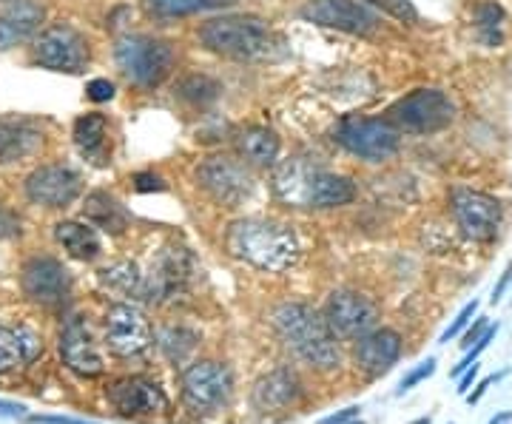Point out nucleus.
Instances as JSON below:
<instances>
[{
	"label": "nucleus",
	"mask_w": 512,
	"mask_h": 424,
	"mask_svg": "<svg viewBox=\"0 0 512 424\" xmlns=\"http://www.w3.org/2000/svg\"><path fill=\"white\" fill-rule=\"evenodd\" d=\"M220 92V86L214 83V80H208V77H191V80H185L183 94L185 100H194V103H205V100H214Z\"/></svg>",
	"instance_id": "obj_35"
},
{
	"label": "nucleus",
	"mask_w": 512,
	"mask_h": 424,
	"mask_svg": "<svg viewBox=\"0 0 512 424\" xmlns=\"http://www.w3.org/2000/svg\"><path fill=\"white\" fill-rule=\"evenodd\" d=\"M279 137L276 131L265 129V126H248L237 134V151L239 157L256 168L276 166L279 160Z\"/></svg>",
	"instance_id": "obj_25"
},
{
	"label": "nucleus",
	"mask_w": 512,
	"mask_h": 424,
	"mask_svg": "<svg viewBox=\"0 0 512 424\" xmlns=\"http://www.w3.org/2000/svg\"><path fill=\"white\" fill-rule=\"evenodd\" d=\"M109 402L123 416H151L168 410V396L143 376H128L109 388Z\"/></svg>",
	"instance_id": "obj_17"
},
{
	"label": "nucleus",
	"mask_w": 512,
	"mask_h": 424,
	"mask_svg": "<svg viewBox=\"0 0 512 424\" xmlns=\"http://www.w3.org/2000/svg\"><path fill=\"white\" fill-rule=\"evenodd\" d=\"M359 416V407H345V410H339V413H333V416H328V419H322L319 424H345L350 422V419H356Z\"/></svg>",
	"instance_id": "obj_41"
},
{
	"label": "nucleus",
	"mask_w": 512,
	"mask_h": 424,
	"mask_svg": "<svg viewBox=\"0 0 512 424\" xmlns=\"http://www.w3.org/2000/svg\"><path fill=\"white\" fill-rule=\"evenodd\" d=\"M43 23V6L35 0H9L6 9H0V52L15 49L35 35Z\"/></svg>",
	"instance_id": "obj_21"
},
{
	"label": "nucleus",
	"mask_w": 512,
	"mask_h": 424,
	"mask_svg": "<svg viewBox=\"0 0 512 424\" xmlns=\"http://www.w3.org/2000/svg\"><path fill=\"white\" fill-rule=\"evenodd\" d=\"M413 424H430V419H419V422H413Z\"/></svg>",
	"instance_id": "obj_48"
},
{
	"label": "nucleus",
	"mask_w": 512,
	"mask_h": 424,
	"mask_svg": "<svg viewBox=\"0 0 512 424\" xmlns=\"http://www.w3.org/2000/svg\"><path fill=\"white\" fill-rule=\"evenodd\" d=\"M202 46L237 63H276L288 55V43L276 29L254 15H222L200 26Z\"/></svg>",
	"instance_id": "obj_1"
},
{
	"label": "nucleus",
	"mask_w": 512,
	"mask_h": 424,
	"mask_svg": "<svg viewBox=\"0 0 512 424\" xmlns=\"http://www.w3.org/2000/svg\"><path fill=\"white\" fill-rule=\"evenodd\" d=\"M487 328H490V325H487V319H476V325H473L470 331L464 333V342H461V345H464V351H470V348L476 345L478 339L484 336L481 331H487Z\"/></svg>",
	"instance_id": "obj_39"
},
{
	"label": "nucleus",
	"mask_w": 512,
	"mask_h": 424,
	"mask_svg": "<svg viewBox=\"0 0 512 424\" xmlns=\"http://www.w3.org/2000/svg\"><path fill=\"white\" fill-rule=\"evenodd\" d=\"M137 191H163L165 185L160 177H154V174H137Z\"/></svg>",
	"instance_id": "obj_40"
},
{
	"label": "nucleus",
	"mask_w": 512,
	"mask_h": 424,
	"mask_svg": "<svg viewBox=\"0 0 512 424\" xmlns=\"http://www.w3.org/2000/svg\"><path fill=\"white\" fill-rule=\"evenodd\" d=\"M302 20L322 29H336L345 35L370 37L379 32V18L359 0H308L302 6Z\"/></svg>",
	"instance_id": "obj_10"
},
{
	"label": "nucleus",
	"mask_w": 512,
	"mask_h": 424,
	"mask_svg": "<svg viewBox=\"0 0 512 424\" xmlns=\"http://www.w3.org/2000/svg\"><path fill=\"white\" fill-rule=\"evenodd\" d=\"M100 282L106 288H111V291H117V294L140 296L143 299V282H146V277L140 274V268L134 262H114L111 268L100 271Z\"/></svg>",
	"instance_id": "obj_32"
},
{
	"label": "nucleus",
	"mask_w": 512,
	"mask_h": 424,
	"mask_svg": "<svg viewBox=\"0 0 512 424\" xmlns=\"http://www.w3.org/2000/svg\"><path fill=\"white\" fill-rule=\"evenodd\" d=\"M353 200H356V185L350 183L348 177L325 171V168H316L308 208H342V205H350Z\"/></svg>",
	"instance_id": "obj_27"
},
{
	"label": "nucleus",
	"mask_w": 512,
	"mask_h": 424,
	"mask_svg": "<svg viewBox=\"0 0 512 424\" xmlns=\"http://www.w3.org/2000/svg\"><path fill=\"white\" fill-rule=\"evenodd\" d=\"M55 240L74 259H83V262H89V259L100 254V240H97L94 228L83 225V222H60V225H55Z\"/></svg>",
	"instance_id": "obj_28"
},
{
	"label": "nucleus",
	"mask_w": 512,
	"mask_h": 424,
	"mask_svg": "<svg viewBox=\"0 0 512 424\" xmlns=\"http://www.w3.org/2000/svg\"><path fill=\"white\" fill-rule=\"evenodd\" d=\"M43 351L40 336L32 328H6L0 325V373H9L18 365H26L37 359V353Z\"/></svg>",
	"instance_id": "obj_24"
},
{
	"label": "nucleus",
	"mask_w": 512,
	"mask_h": 424,
	"mask_svg": "<svg viewBox=\"0 0 512 424\" xmlns=\"http://www.w3.org/2000/svg\"><path fill=\"white\" fill-rule=\"evenodd\" d=\"M43 143L29 120H0V163H18Z\"/></svg>",
	"instance_id": "obj_26"
},
{
	"label": "nucleus",
	"mask_w": 512,
	"mask_h": 424,
	"mask_svg": "<svg viewBox=\"0 0 512 424\" xmlns=\"http://www.w3.org/2000/svg\"><path fill=\"white\" fill-rule=\"evenodd\" d=\"M231 257L268 274H282L299 259V240L288 225L274 220H237L225 234Z\"/></svg>",
	"instance_id": "obj_2"
},
{
	"label": "nucleus",
	"mask_w": 512,
	"mask_h": 424,
	"mask_svg": "<svg viewBox=\"0 0 512 424\" xmlns=\"http://www.w3.org/2000/svg\"><path fill=\"white\" fill-rule=\"evenodd\" d=\"M433 370H436V359H427V362H421L416 370H410V373H407V376L402 379V385H399V396H402V393H407L410 388H416L421 379L433 376Z\"/></svg>",
	"instance_id": "obj_36"
},
{
	"label": "nucleus",
	"mask_w": 512,
	"mask_h": 424,
	"mask_svg": "<svg viewBox=\"0 0 512 424\" xmlns=\"http://www.w3.org/2000/svg\"><path fill=\"white\" fill-rule=\"evenodd\" d=\"M197 183L200 188L222 208H237L242 205L251 191H254V177L251 171L228 157H211L197 168Z\"/></svg>",
	"instance_id": "obj_11"
},
{
	"label": "nucleus",
	"mask_w": 512,
	"mask_h": 424,
	"mask_svg": "<svg viewBox=\"0 0 512 424\" xmlns=\"http://www.w3.org/2000/svg\"><path fill=\"white\" fill-rule=\"evenodd\" d=\"M231 390H234L231 370L220 362L202 359L183 373V402L191 413L220 410L231 399Z\"/></svg>",
	"instance_id": "obj_7"
},
{
	"label": "nucleus",
	"mask_w": 512,
	"mask_h": 424,
	"mask_svg": "<svg viewBox=\"0 0 512 424\" xmlns=\"http://www.w3.org/2000/svg\"><path fill=\"white\" fill-rule=\"evenodd\" d=\"M476 373H478V365H473V368L464 370V376H458V393H467V390H470L473 379H476Z\"/></svg>",
	"instance_id": "obj_43"
},
{
	"label": "nucleus",
	"mask_w": 512,
	"mask_h": 424,
	"mask_svg": "<svg viewBox=\"0 0 512 424\" xmlns=\"http://www.w3.org/2000/svg\"><path fill=\"white\" fill-rule=\"evenodd\" d=\"M191 271H194V262H191V254L185 248H180V245L163 248L160 257L154 259L146 282H143V299L157 302V305H163L168 299H177V294L185 291Z\"/></svg>",
	"instance_id": "obj_12"
},
{
	"label": "nucleus",
	"mask_w": 512,
	"mask_h": 424,
	"mask_svg": "<svg viewBox=\"0 0 512 424\" xmlns=\"http://www.w3.org/2000/svg\"><path fill=\"white\" fill-rule=\"evenodd\" d=\"M330 331L339 339H362L379 322V308L359 291H336L325 308Z\"/></svg>",
	"instance_id": "obj_13"
},
{
	"label": "nucleus",
	"mask_w": 512,
	"mask_h": 424,
	"mask_svg": "<svg viewBox=\"0 0 512 424\" xmlns=\"http://www.w3.org/2000/svg\"><path fill=\"white\" fill-rule=\"evenodd\" d=\"M456 117V106L441 89H416L387 109V120L404 134H436Z\"/></svg>",
	"instance_id": "obj_5"
},
{
	"label": "nucleus",
	"mask_w": 512,
	"mask_h": 424,
	"mask_svg": "<svg viewBox=\"0 0 512 424\" xmlns=\"http://www.w3.org/2000/svg\"><path fill=\"white\" fill-rule=\"evenodd\" d=\"M302 396V382L291 368H276L254 385V407L259 413H279L296 405Z\"/></svg>",
	"instance_id": "obj_20"
},
{
	"label": "nucleus",
	"mask_w": 512,
	"mask_h": 424,
	"mask_svg": "<svg viewBox=\"0 0 512 424\" xmlns=\"http://www.w3.org/2000/svg\"><path fill=\"white\" fill-rule=\"evenodd\" d=\"M276 333L285 339L299 359H305L316 370H333L342 365V351L336 342V333L330 331L328 319L316 314L311 305L285 302L271 314Z\"/></svg>",
	"instance_id": "obj_3"
},
{
	"label": "nucleus",
	"mask_w": 512,
	"mask_h": 424,
	"mask_svg": "<svg viewBox=\"0 0 512 424\" xmlns=\"http://www.w3.org/2000/svg\"><path fill=\"white\" fill-rule=\"evenodd\" d=\"M450 205H453L458 228L467 240L493 242L498 237L504 208L495 197L484 191H473V188H453Z\"/></svg>",
	"instance_id": "obj_8"
},
{
	"label": "nucleus",
	"mask_w": 512,
	"mask_h": 424,
	"mask_svg": "<svg viewBox=\"0 0 512 424\" xmlns=\"http://www.w3.org/2000/svg\"><path fill=\"white\" fill-rule=\"evenodd\" d=\"M333 134H336V143L348 148L350 154L370 160V163H382L399 151V134L402 131L396 129L390 120L348 114Z\"/></svg>",
	"instance_id": "obj_6"
},
{
	"label": "nucleus",
	"mask_w": 512,
	"mask_h": 424,
	"mask_svg": "<svg viewBox=\"0 0 512 424\" xmlns=\"http://www.w3.org/2000/svg\"><path fill=\"white\" fill-rule=\"evenodd\" d=\"M74 143L80 148V154L86 160H92L94 166H106L111 157L109 148V123L103 114H83L74 123Z\"/></svg>",
	"instance_id": "obj_23"
},
{
	"label": "nucleus",
	"mask_w": 512,
	"mask_h": 424,
	"mask_svg": "<svg viewBox=\"0 0 512 424\" xmlns=\"http://www.w3.org/2000/svg\"><path fill=\"white\" fill-rule=\"evenodd\" d=\"M495 379H484V382H481V385H478V390H476V396H470V402H478V399H481V396H484V390L490 388V385H493Z\"/></svg>",
	"instance_id": "obj_46"
},
{
	"label": "nucleus",
	"mask_w": 512,
	"mask_h": 424,
	"mask_svg": "<svg viewBox=\"0 0 512 424\" xmlns=\"http://www.w3.org/2000/svg\"><path fill=\"white\" fill-rule=\"evenodd\" d=\"M20 285H23V294L37 305H57L69 296L72 279L57 259L37 257L23 268Z\"/></svg>",
	"instance_id": "obj_16"
},
{
	"label": "nucleus",
	"mask_w": 512,
	"mask_h": 424,
	"mask_svg": "<svg viewBox=\"0 0 512 424\" xmlns=\"http://www.w3.org/2000/svg\"><path fill=\"white\" fill-rule=\"evenodd\" d=\"M35 63L49 72H83L89 63V43L69 23H55L35 40Z\"/></svg>",
	"instance_id": "obj_9"
},
{
	"label": "nucleus",
	"mask_w": 512,
	"mask_h": 424,
	"mask_svg": "<svg viewBox=\"0 0 512 424\" xmlns=\"http://www.w3.org/2000/svg\"><path fill=\"white\" fill-rule=\"evenodd\" d=\"M26 407L23 405H9V402H0V416H20Z\"/></svg>",
	"instance_id": "obj_45"
},
{
	"label": "nucleus",
	"mask_w": 512,
	"mask_h": 424,
	"mask_svg": "<svg viewBox=\"0 0 512 424\" xmlns=\"http://www.w3.org/2000/svg\"><path fill=\"white\" fill-rule=\"evenodd\" d=\"M197 342H200V336L194 331H188V328H180V325H171V328H160L157 331V348H160V353L171 365H183L185 359L197 351Z\"/></svg>",
	"instance_id": "obj_31"
},
{
	"label": "nucleus",
	"mask_w": 512,
	"mask_h": 424,
	"mask_svg": "<svg viewBox=\"0 0 512 424\" xmlns=\"http://www.w3.org/2000/svg\"><path fill=\"white\" fill-rule=\"evenodd\" d=\"M60 356L80 376H100L103 373V356L94 348L92 336H89L80 316H72L60 333Z\"/></svg>",
	"instance_id": "obj_19"
},
{
	"label": "nucleus",
	"mask_w": 512,
	"mask_h": 424,
	"mask_svg": "<svg viewBox=\"0 0 512 424\" xmlns=\"http://www.w3.org/2000/svg\"><path fill=\"white\" fill-rule=\"evenodd\" d=\"M106 339L117 356L128 359V356L146 353L151 345V325H148L146 314L128 302L111 305L109 316H106Z\"/></svg>",
	"instance_id": "obj_14"
},
{
	"label": "nucleus",
	"mask_w": 512,
	"mask_h": 424,
	"mask_svg": "<svg viewBox=\"0 0 512 424\" xmlns=\"http://www.w3.org/2000/svg\"><path fill=\"white\" fill-rule=\"evenodd\" d=\"M501 23H504V9L493 3V0H484L476 6V26L481 40L487 46H495L501 43Z\"/></svg>",
	"instance_id": "obj_33"
},
{
	"label": "nucleus",
	"mask_w": 512,
	"mask_h": 424,
	"mask_svg": "<svg viewBox=\"0 0 512 424\" xmlns=\"http://www.w3.org/2000/svg\"><path fill=\"white\" fill-rule=\"evenodd\" d=\"M345 424H365V422H353V419H350V422H345Z\"/></svg>",
	"instance_id": "obj_49"
},
{
	"label": "nucleus",
	"mask_w": 512,
	"mask_h": 424,
	"mask_svg": "<svg viewBox=\"0 0 512 424\" xmlns=\"http://www.w3.org/2000/svg\"><path fill=\"white\" fill-rule=\"evenodd\" d=\"M234 0H143L146 12L157 20L185 18V15H200L211 9H222Z\"/></svg>",
	"instance_id": "obj_30"
},
{
	"label": "nucleus",
	"mask_w": 512,
	"mask_h": 424,
	"mask_svg": "<svg viewBox=\"0 0 512 424\" xmlns=\"http://www.w3.org/2000/svg\"><path fill=\"white\" fill-rule=\"evenodd\" d=\"M32 422L35 424H92V422H80V419H69V416H35Z\"/></svg>",
	"instance_id": "obj_42"
},
{
	"label": "nucleus",
	"mask_w": 512,
	"mask_h": 424,
	"mask_svg": "<svg viewBox=\"0 0 512 424\" xmlns=\"http://www.w3.org/2000/svg\"><path fill=\"white\" fill-rule=\"evenodd\" d=\"M86 94H89V100H94V103H106V100H111V97H114V83H111V80H106V77H97V80H92V83H89Z\"/></svg>",
	"instance_id": "obj_38"
},
{
	"label": "nucleus",
	"mask_w": 512,
	"mask_h": 424,
	"mask_svg": "<svg viewBox=\"0 0 512 424\" xmlns=\"http://www.w3.org/2000/svg\"><path fill=\"white\" fill-rule=\"evenodd\" d=\"M365 3H370L373 9H379L384 15H390L393 20H399V23H407V26L419 23V12L410 0H365Z\"/></svg>",
	"instance_id": "obj_34"
},
{
	"label": "nucleus",
	"mask_w": 512,
	"mask_h": 424,
	"mask_svg": "<svg viewBox=\"0 0 512 424\" xmlns=\"http://www.w3.org/2000/svg\"><path fill=\"white\" fill-rule=\"evenodd\" d=\"M86 217H89L97 228L111 231V234H123L128 225L126 208L117 203L114 197L103 194V191H97V194H92V197L86 200Z\"/></svg>",
	"instance_id": "obj_29"
},
{
	"label": "nucleus",
	"mask_w": 512,
	"mask_h": 424,
	"mask_svg": "<svg viewBox=\"0 0 512 424\" xmlns=\"http://www.w3.org/2000/svg\"><path fill=\"white\" fill-rule=\"evenodd\" d=\"M512 419V413H504V416H498V419H493L490 424H504V422H510Z\"/></svg>",
	"instance_id": "obj_47"
},
{
	"label": "nucleus",
	"mask_w": 512,
	"mask_h": 424,
	"mask_svg": "<svg viewBox=\"0 0 512 424\" xmlns=\"http://www.w3.org/2000/svg\"><path fill=\"white\" fill-rule=\"evenodd\" d=\"M117 66L126 74L128 83L140 86V89H154L160 86L165 77L174 69V49L160 40V37L148 35H126L117 40Z\"/></svg>",
	"instance_id": "obj_4"
},
{
	"label": "nucleus",
	"mask_w": 512,
	"mask_h": 424,
	"mask_svg": "<svg viewBox=\"0 0 512 424\" xmlns=\"http://www.w3.org/2000/svg\"><path fill=\"white\" fill-rule=\"evenodd\" d=\"M316 166H311L302 157H291L274 171V194L285 205L293 208H308V197H311V183Z\"/></svg>",
	"instance_id": "obj_22"
},
{
	"label": "nucleus",
	"mask_w": 512,
	"mask_h": 424,
	"mask_svg": "<svg viewBox=\"0 0 512 424\" xmlns=\"http://www.w3.org/2000/svg\"><path fill=\"white\" fill-rule=\"evenodd\" d=\"M476 311H478V302H470V305H467V308H464V311H461V314L456 316V322H453V325H450V328L444 331V336H441V342H450V339H456L458 333L467 328V322H470V319L476 316Z\"/></svg>",
	"instance_id": "obj_37"
},
{
	"label": "nucleus",
	"mask_w": 512,
	"mask_h": 424,
	"mask_svg": "<svg viewBox=\"0 0 512 424\" xmlns=\"http://www.w3.org/2000/svg\"><path fill=\"white\" fill-rule=\"evenodd\" d=\"M399 356H402V336L396 331H390V328L365 333L356 342V365L370 379L387 373L399 362Z\"/></svg>",
	"instance_id": "obj_18"
},
{
	"label": "nucleus",
	"mask_w": 512,
	"mask_h": 424,
	"mask_svg": "<svg viewBox=\"0 0 512 424\" xmlns=\"http://www.w3.org/2000/svg\"><path fill=\"white\" fill-rule=\"evenodd\" d=\"M83 191L80 174L66 166H43L26 177V194L29 200L46 208H63L74 203Z\"/></svg>",
	"instance_id": "obj_15"
},
{
	"label": "nucleus",
	"mask_w": 512,
	"mask_h": 424,
	"mask_svg": "<svg viewBox=\"0 0 512 424\" xmlns=\"http://www.w3.org/2000/svg\"><path fill=\"white\" fill-rule=\"evenodd\" d=\"M510 279H512V268H507V271H504V277H501V282H498V288H495V291H493V302H498V299H501V294H504V288L510 285Z\"/></svg>",
	"instance_id": "obj_44"
}]
</instances>
